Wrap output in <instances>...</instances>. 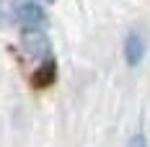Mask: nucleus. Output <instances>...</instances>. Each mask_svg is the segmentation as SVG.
<instances>
[{
  "label": "nucleus",
  "instance_id": "1",
  "mask_svg": "<svg viewBox=\"0 0 150 147\" xmlns=\"http://www.w3.org/2000/svg\"><path fill=\"white\" fill-rule=\"evenodd\" d=\"M21 44H23V52L29 54L34 62H49L52 59V41L44 34V29H23V36H21Z\"/></svg>",
  "mask_w": 150,
  "mask_h": 147
},
{
  "label": "nucleus",
  "instance_id": "5",
  "mask_svg": "<svg viewBox=\"0 0 150 147\" xmlns=\"http://www.w3.org/2000/svg\"><path fill=\"white\" fill-rule=\"evenodd\" d=\"M127 147H148V139H145V132H135L129 137Z\"/></svg>",
  "mask_w": 150,
  "mask_h": 147
},
{
  "label": "nucleus",
  "instance_id": "3",
  "mask_svg": "<svg viewBox=\"0 0 150 147\" xmlns=\"http://www.w3.org/2000/svg\"><path fill=\"white\" fill-rule=\"evenodd\" d=\"M47 21V13L42 8V3L36 0H21L18 3V23L23 29H42Z\"/></svg>",
  "mask_w": 150,
  "mask_h": 147
},
{
  "label": "nucleus",
  "instance_id": "6",
  "mask_svg": "<svg viewBox=\"0 0 150 147\" xmlns=\"http://www.w3.org/2000/svg\"><path fill=\"white\" fill-rule=\"evenodd\" d=\"M47 3H54V0H47Z\"/></svg>",
  "mask_w": 150,
  "mask_h": 147
},
{
  "label": "nucleus",
  "instance_id": "4",
  "mask_svg": "<svg viewBox=\"0 0 150 147\" xmlns=\"http://www.w3.org/2000/svg\"><path fill=\"white\" fill-rule=\"evenodd\" d=\"M18 3L21 0H0V29L18 23Z\"/></svg>",
  "mask_w": 150,
  "mask_h": 147
},
{
  "label": "nucleus",
  "instance_id": "2",
  "mask_svg": "<svg viewBox=\"0 0 150 147\" xmlns=\"http://www.w3.org/2000/svg\"><path fill=\"white\" fill-rule=\"evenodd\" d=\"M145 54H148V31L142 26H135L124 36V62H127V67H140Z\"/></svg>",
  "mask_w": 150,
  "mask_h": 147
}]
</instances>
